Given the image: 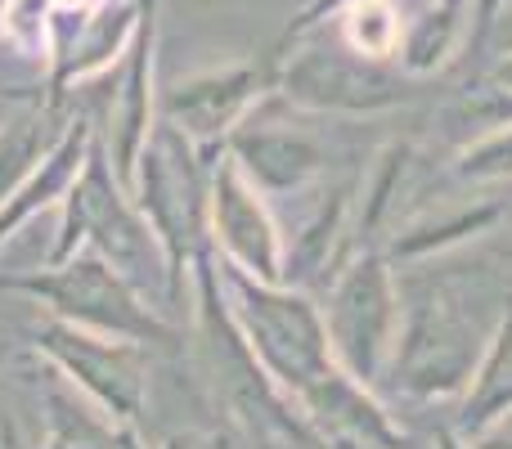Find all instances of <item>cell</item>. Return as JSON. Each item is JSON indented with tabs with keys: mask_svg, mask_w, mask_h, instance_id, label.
<instances>
[{
	"mask_svg": "<svg viewBox=\"0 0 512 449\" xmlns=\"http://www.w3.org/2000/svg\"><path fill=\"white\" fill-rule=\"evenodd\" d=\"M333 32L346 45H355L369 59H387L396 63L400 54V32H405V14H400V0H355L342 14L328 18Z\"/></svg>",
	"mask_w": 512,
	"mask_h": 449,
	"instance_id": "18",
	"label": "cell"
},
{
	"mask_svg": "<svg viewBox=\"0 0 512 449\" xmlns=\"http://www.w3.org/2000/svg\"><path fill=\"white\" fill-rule=\"evenodd\" d=\"M221 283L230 315L239 324L243 342L261 360V369L279 382L288 396H297L306 382H315L333 360V342H328V324L319 301L306 288L292 283H265L239 265L221 261Z\"/></svg>",
	"mask_w": 512,
	"mask_h": 449,
	"instance_id": "5",
	"label": "cell"
},
{
	"mask_svg": "<svg viewBox=\"0 0 512 449\" xmlns=\"http://www.w3.org/2000/svg\"><path fill=\"white\" fill-rule=\"evenodd\" d=\"M396 279L400 337L382 382L409 405L459 400L512 306V252L504 256L472 238L405 261Z\"/></svg>",
	"mask_w": 512,
	"mask_h": 449,
	"instance_id": "1",
	"label": "cell"
},
{
	"mask_svg": "<svg viewBox=\"0 0 512 449\" xmlns=\"http://www.w3.org/2000/svg\"><path fill=\"white\" fill-rule=\"evenodd\" d=\"M486 77H490V81H499V86H508V90H512V50H508V54H504V59H499V63H495V68H490V72H486Z\"/></svg>",
	"mask_w": 512,
	"mask_h": 449,
	"instance_id": "27",
	"label": "cell"
},
{
	"mask_svg": "<svg viewBox=\"0 0 512 449\" xmlns=\"http://www.w3.org/2000/svg\"><path fill=\"white\" fill-rule=\"evenodd\" d=\"M504 9H508V0H472V54L486 50V41L499 32Z\"/></svg>",
	"mask_w": 512,
	"mask_h": 449,
	"instance_id": "23",
	"label": "cell"
},
{
	"mask_svg": "<svg viewBox=\"0 0 512 449\" xmlns=\"http://www.w3.org/2000/svg\"><path fill=\"white\" fill-rule=\"evenodd\" d=\"M50 113H27L18 122L0 126V203L32 176V167L45 158V140H50Z\"/></svg>",
	"mask_w": 512,
	"mask_h": 449,
	"instance_id": "20",
	"label": "cell"
},
{
	"mask_svg": "<svg viewBox=\"0 0 512 449\" xmlns=\"http://www.w3.org/2000/svg\"><path fill=\"white\" fill-rule=\"evenodd\" d=\"M0 449H23V445H18V441H14V436H9V432H5V436H0Z\"/></svg>",
	"mask_w": 512,
	"mask_h": 449,
	"instance_id": "28",
	"label": "cell"
},
{
	"mask_svg": "<svg viewBox=\"0 0 512 449\" xmlns=\"http://www.w3.org/2000/svg\"><path fill=\"white\" fill-rule=\"evenodd\" d=\"M432 445H436V449H477V445H472V441H463V436H459V432H454V427H450V423H445V427H436Z\"/></svg>",
	"mask_w": 512,
	"mask_h": 449,
	"instance_id": "26",
	"label": "cell"
},
{
	"mask_svg": "<svg viewBox=\"0 0 512 449\" xmlns=\"http://www.w3.org/2000/svg\"><path fill=\"white\" fill-rule=\"evenodd\" d=\"M324 324L333 360L364 387H382L400 337V279L382 247L351 252L324 283Z\"/></svg>",
	"mask_w": 512,
	"mask_h": 449,
	"instance_id": "7",
	"label": "cell"
},
{
	"mask_svg": "<svg viewBox=\"0 0 512 449\" xmlns=\"http://www.w3.org/2000/svg\"><path fill=\"white\" fill-rule=\"evenodd\" d=\"M212 167L194 140L171 122L153 126L131 176V198L153 225L171 270V301H185V274H194L198 256L212 252Z\"/></svg>",
	"mask_w": 512,
	"mask_h": 449,
	"instance_id": "2",
	"label": "cell"
},
{
	"mask_svg": "<svg viewBox=\"0 0 512 449\" xmlns=\"http://www.w3.org/2000/svg\"><path fill=\"white\" fill-rule=\"evenodd\" d=\"M274 90V59L270 63H225V68L185 77L162 95L158 117L171 122L185 140H194L207 158H221L234 126Z\"/></svg>",
	"mask_w": 512,
	"mask_h": 449,
	"instance_id": "10",
	"label": "cell"
},
{
	"mask_svg": "<svg viewBox=\"0 0 512 449\" xmlns=\"http://www.w3.org/2000/svg\"><path fill=\"white\" fill-rule=\"evenodd\" d=\"M90 144H95L90 117H77V122H68L59 135H54V144L45 149V158L32 167V176L0 203V247H5V238L14 234L18 225L32 221L36 212H45L50 203L68 198V189H72V180H77L81 162H86Z\"/></svg>",
	"mask_w": 512,
	"mask_h": 449,
	"instance_id": "15",
	"label": "cell"
},
{
	"mask_svg": "<svg viewBox=\"0 0 512 449\" xmlns=\"http://www.w3.org/2000/svg\"><path fill=\"white\" fill-rule=\"evenodd\" d=\"M405 32H400L396 68L405 77H432L459 54L472 27V0H400Z\"/></svg>",
	"mask_w": 512,
	"mask_h": 449,
	"instance_id": "16",
	"label": "cell"
},
{
	"mask_svg": "<svg viewBox=\"0 0 512 449\" xmlns=\"http://www.w3.org/2000/svg\"><path fill=\"white\" fill-rule=\"evenodd\" d=\"M41 405H45V449H144L135 423L95 405L54 364H45Z\"/></svg>",
	"mask_w": 512,
	"mask_h": 449,
	"instance_id": "14",
	"label": "cell"
},
{
	"mask_svg": "<svg viewBox=\"0 0 512 449\" xmlns=\"http://www.w3.org/2000/svg\"><path fill=\"white\" fill-rule=\"evenodd\" d=\"M162 449H225V436L216 432H176L162 441Z\"/></svg>",
	"mask_w": 512,
	"mask_h": 449,
	"instance_id": "24",
	"label": "cell"
},
{
	"mask_svg": "<svg viewBox=\"0 0 512 449\" xmlns=\"http://www.w3.org/2000/svg\"><path fill=\"white\" fill-rule=\"evenodd\" d=\"M0 288L27 292L54 319H68V324L90 328V333L126 337V342H140V346L180 342V333L158 315V306H149V297L122 270H113L99 252H90V247H77L63 261H50V270L41 274L0 279Z\"/></svg>",
	"mask_w": 512,
	"mask_h": 449,
	"instance_id": "6",
	"label": "cell"
},
{
	"mask_svg": "<svg viewBox=\"0 0 512 449\" xmlns=\"http://www.w3.org/2000/svg\"><path fill=\"white\" fill-rule=\"evenodd\" d=\"M499 23L508 27V36H512V0H508V9H504V18H499Z\"/></svg>",
	"mask_w": 512,
	"mask_h": 449,
	"instance_id": "29",
	"label": "cell"
},
{
	"mask_svg": "<svg viewBox=\"0 0 512 449\" xmlns=\"http://www.w3.org/2000/svg\"><path fill=\"white\" fill-rule=\"evenodd\" d=\"M450 176L459 185H504V180H512V126H499V131L454 149Z\"/></svg>",
	"mask_w": 512,
	"mask_h": 449,
	"instance_id": "21",
	"label": "cell"
},
{
	"mask_svg": "<svg viewBox=\"0 0 512 449\" xmlns=\"http://www.w3.org/2000/svg\"><path fill=\"white\" fill-rule=\"evenodd\" d=\"M472 445H477V449H512V423L490 427V432H486V436H477Z\"/></svg>",
	"mask_w": 512,
	"mask_h": 449,
	"instance_id": "25",
	"label": "cell"
},
{
	"mask_svg": "<svg viewBox=\"0 0 512 449\" xmlns=\"http://www.w3.org/2000/svg\"><path fill=\"white\" fill-rule=\"evenodd\" d=\"M346 5H355V0H310V5L288 23V32H283V41H279V45H288V41H297V36H306V32H315V27H324L328 18L342 14Z\"/></svg>",
	"mask_w": 512,
	"mask_h": 449,
	"instance_id": "22",
	"label": "cell"
},
{
	"mask_svg": "<svg viewBox=\"0 0 512 449\" xmlns=\"http://www.w3.org/2000/svg\"><path fill=\"white\" fill-rule=\"evenodd\" d=\"M499 126H512V90L499 86V81H490V77L472 81V86L445 108V131L459 135L454 149L499 131Z\"/></svg>",
	"mask_w": 512,
	"mask_h": 449,
	"instance_id": "19",
	"label": "cell"
},
{
	"mask_svg": "<svg viewBox=\"0 0 512 449\" xmlns=\"http://www.w3.org/2000/svg\"><path fill=\"white\" fill-rule=\"evenodd\" d=\"M77 247L99 252L113 270H122L144 297H149V292H167V301H171L167 252H162L153 225L144 221V212L135 207L131 189L117 180L99 135H95V144H90L86 162H81L77 180H72L68 198H63V225H59V243H54L50 261H63V256H72ZM171 306H176V301H171Z\"/></svg>",
	"mask_w": 512,
	"mask_h": 449,
	"instance_id": "3",
	"label": "cell"
},
{
	"mask_svg": "<svg viewBox=\"0 0 512 449\" xmlns=\"http://www.w3.org/2000/svg\"><path fill=\"white\" fill-rule=\"evenodd\" d=\"M225 153L239 162V171L265 198L310 194L315 185H324L328 167H333L328 140L301 117H292V104L274 90L234 126Z\"/></svg>",
	"mask_w": 512,
	"mask_h": 449,
	"instance_id": "8",
	"label": "cell"
},
{
	"mask_svg": "<svg viewBox=\"0 0 512 449\" xmlns=\"http://www.w3.org/2000/svg\"><path fill=\"white\" fill-rule=\"evenodd\" d=\"M504 423H512V306L499 319L468 391L459 396V414H454L450 427L463 441H477L490 427H504Z\"/></svg>",
	"mask_w": 512,
	"mask_h": 449,
	"instance_id": "17",
	"label": "cell"
},
{
	"mask_svg": "<svg viewBox=\"0 0 512 449\" xmlns=\"http://www.w3.org/2000/svg\"><path fill=\"white\" fill-rule=\"evenodd\" d=\"M153 45H158V14H153V0L140 9V23H135V41L126 50L122 77H117V90L108 99L104 113V149L108 162H113L117 180L131 189L135 162H140L144 144H149L153 126Z\"/></svg>",
	"mask_w": 512,
	"mask_h": 449,
	"instance_id": "13",
	"label": "cell"
},
{
	"mask_svg": "<svg viewBox=\"0 0 512 449\" xmlns=\"http://www.w3.org/2000/svg\"><path fill=\"white\" fill-rule=\"evenodd\" d=\"M292 400L324 449H409L405 427L378 400V387H364L342 364H328Z\"/></svg>",
	"mask_w": 512,
	"mask_h": 449,
	"instance_id": "12",
	"label": "cell"
},
{
	"mask_svg": "<svg viewBox=\"0 0 512 449\" xmlns=\"http://www.w3.org/2000/svg\"><path fill=\"white\" fill-rule=\"evenodd\" d=\"M414 77L387 59H369L333 27L297 36L274 54V95L310 117H378L409 104Z\"/></svg>",
	"mask_w": 512,
	"mask_h": 449,
	"instance_id": "4",
	"label": "cell"
},
{
	"mask_svg": "<svg viewBox=\"0 0 512 449\" xmlns=\"http://www.w3.org/2000/svg\"><path fill=\"white\" fill-rule=\"evenodd\" d=\"M212 252L265 283H283V229L270 198L239 171L230 153L212 167Z\"/></svg>",
	"mask_w": 512,
	"mask_h": 449,
	"instance_id": "11",
	"label": "cell"
},
{
	"mask_svg": "<svg viewBox=\"0 0 512 449\" xmlns=\"http://www.w3.org/2000/svg\"><path fill=\"white\" fill-rule=\"evenodd\" d=\"M297 449H319V445H297Z\"/></svg>",
	"mask_w": 512,
	"mask_h": 449,
	"instance_id": "30",
	"label": "cell"
},
{
	"mask_svg": "<svg viewBox=\"0 0 512 449\" xmlns=\"http://www.w3.org/2000/svg\"><path fill=\"white\" fill-rule=\"evenodd\" d=\"M36 351L95 405H104L126 423H140L144 400H149V355L140 342L90 333V328L50 315L36 328Z\"/></svg>",
	"mask_w": 512,
	"mask_h": 449,
	"instance_id": "9",
	"label": "cell"
}]
</instances>
